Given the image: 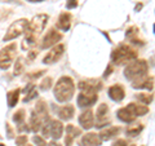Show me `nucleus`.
Returning <instances> with one entry per match:
<instances>
[{"instance_id":"nucleus-1","label":"nucleus","mask_w":155,"mask_h":146,"mask_svg":"<svg viewBox=\"0 0 155 146\" xmlns=\"http://www.w3.org/2000/svg\"><path fill=\"white\" fill-rule=\"evenodd\" d=\"M75 93V83L70 76H61L57 80L54 89H53V95H54L56 100L61 104L64 102H69Z\"/></svg>"},{"instance_id":"nucleus-2","label":"nucleus","mask_w":155,"mask_h":146,"mask_svg":"<svg viewBox=\"0 0 155 146\" xmlns=\"http://www.w3.org/2000/svg\"><path fill=\"white\" fill-rule=\"evenodd\" d=\"M138 56V53L136 49H133L130 45L128 44H119L116 48H114L111 52V61L115 65H124V64H129L130 61L136 60Z\"/></svg>"},{"instance_id":"nucleus-3","label":"nucleus","mask_w":155,"mask_h":146,"mask_svg":"<svg viewBox=\"0 0 155 146\" xmlns=\"http://www.w3.org/2000/svg\"><path fill=\"white\" fill-rule=\"evenodd\" d=\"M149 71V65L145 60H133L125 66L124 76L130 81H136L146 76Z\"/></svg>"},{"instance_id":"nucleus-4","label":"nucleus","mask_w":155,"mask_h":146,"mask_svg":"<svg viewBox=\"0 0 155 146\" xmlns=\"http://www.w3.org/2000/svg\"><path fill=\"white\" fill-rule=\"evenodd\" d=\"M41 133L44 137H52L53 140H58L64 134V124L61 120L57 119H48L41 127Z\"/></svg>"},{"instance_id":"nucleus-5","label":"nucleus","mask_w":155,"mask_h":146,"mask_svg":"<svg viewBox=\"0 0 155 146\" xmlns=\"http://www.w3.org/2000/svg\"><path fill=\"white\" fill-rule=\"evenodd\" d=\"M28 26V19L26 18H19L17 21H14L11 26L8 27V30L4 35L3 40L4 41H11L13 39H17L18 36H21L22 34H25Z\"/></svg>"},{"instance_id":"nucleus-6","label":"nucleus","mask_w":155,"mask_h":146,"mask_svg":"<svg viewBox=\"0 0 155 146\" xmlns=\"http://www.w3.org/2000/svg\"><path fill=\"white\" fill-rule=\"evenodd\" d=\"M48 19H49V16L45 13H40V14H36L30 22H28V26H27V30L25 34H30V35L34 36H38L40 35L41 31L45 28L47 23H48Z\"/></svg>"},{"instance_id":"nucleus-7","label":"nucleus","mask_w":155,"mask_h":146,"mask_svg":"<svg viewBox=\"0 0 155 146\" xmlns=\"http://www.w3.org/2000/svg\"><path fill=\"white\" fill-rule=\"evenodd\" d=\"M16 52H17L16 43H11V44H8L0 49V69L8 70L11 67L14 57H16Z\"/></svg>"},{"instance_id":"nucleus-8","label":"nucleus","mask_w":155,"mask_h":146,"mask_svg":"<svg viewBox=\"0 0 155 146\" xmlns=\"http://www.w3.org/2000/svg\"><path fill=\"white\" fill-rule=\"evenodd\" d=\"M65 53V45L64 44H56L53 45V48L47 53L43 58V64L44 65H53L57 61L61 60V57Z\"/></svg>"},{"instance_id":"nucleus-9","label":"nucleus","mask_w":155,"mask_h":146,"mask_svg":"<svg viewBox=\"0 0 155 146\" xmlns=\"http://www.w3.org/2000/svg\"><path fill=\"white\" fill-rule=\"evenodd\" d=\"M104 83L98 79H87L81 80L78 84V88L80 89V92H88V93H98L102 89Z\"/></svg>"},{"instance_id":"nucleus-10","label":"nucleus","mask_w":155,"mask_h":146,"mask_svg":"<svg viewBox=\"0 0 155 146\" xmlns=\"http://www.w3.org/2000/svg\"><path fill=\"white\" fill-rule=\"evenodd\" d=\"M96 116H97V121L94 124L96 128H102L106 125L111 124L110 116H109V106L106 104H101L96 111Z\"/></svg>"},{"instance_id":"nucleus-11","label":"nucleus","mask_w":155,"mask_h":146,"mask_svg":"<svg viewBox=\"0 0 155 146\" xmlns=\"http://www.w3.org/2000/svg\"><path fill=\"white\" fill-rule=\"evenodd\" d=\"M60 40H62V34L58 32L56 28H49V30L47 31V35L43 38L41 49H48V48H52L53 45H56Z\"/></svg>"},{"instance_id":"nucleus-12","label":"nucleus","mask_w":155,"mask_h":146,"mask_svg":"<svg viewBox=\"0 0 155 146\" xmlns=\"http://www.w3.org/2000/svg\"><path fill=\"white\" fill-rule=\"evenodd\" d=\"M98 100L97 93H88V92H80L78 96V106L79 108H91Z\"/></svg>"},{"instance_id":"nucleus-13","label":"nucleus","mask_w":155,"mask_h":146,"mask_svg":"<svg viewBox=\"0 0 155 146\" xmlns=\"http://www.w3.org/2000/svg\"><path fill=\"white\" fill-rule=\"evenodd\" d=\"M71 22H72V14L69 12H62L60 17H58L56 26L61 31H69L71 27Z\"/></svg>"},{"instance_id":"nucleus-14","label":"nucleus","mask_w":155,"mask_h":146,"mask_svg":"<svg viewBox=\"0 0 155 146\" xmlns=\"http://www.w3.org/2000/svg\"><path fill=\"white\" fill-rule=\"evenodd\" d=\"M132 87L134 89H147L153 91L154 89V76H143L141 79L132 81Z\"/></svg>"},{"instance_id":"nucleus-15","label":"nucleus","mask_w":155,"mask_h":146,"mask_svg":"<svg viewBox=\"0 0 155 146\" xmlns=\"http://www.w3.org/2000/svg\"><path fill=\"white\" fill-rule=\"evenodd\" d=\"M81 134V129L75 127L72 124H67L66 127V136H65V146H72V142L76 137Z\"/></svg>"},{"instance_id":"nucleus-16","label":"nucleus","mask_w":155,"mask_h":146,"mask_svg":"<svg viewBox=\"0 0 155 146\" xmlns=\"http://www.w3.org/2000/svg\"><path fill=\"white\" fill-rule=\"evenodd\" d=\"M107 95L113 101L115 102H120V101H123L124 100V97H125V91L123 88V85H120V84H114V85H111L109 91H107Z\"/></svg>"},{"instance_id":"nucleus-17","label":"nucleus","mask_w":155,"mask_h":146,"mask_svg":"<svg viewBox=\"0 0 155 146\" xmlns=\"http://www.w3.org/2000/svg\"><path fill=\"white\" fill-rule=\"evenodd\" d=\"M79 124L83 129H91L94 125V118L93 113L91 110H85L79 116Z\"/></svg>"},{"instance_id":"nucleus-18","label":"nucleus","mask_w":155,"mask_h":146,"mask_svg":"<svg viewBox=\"0 0 155 146\" xmlns=\"http://www.w3.org/2000/svg\"><path fill=\"white\" fill-rule=\"evenodd\" d=\"M101 144H102V140L94 132H89L84 134L80 140V146H100Z\"/></svg>"},{"instance_id":"nucleus-19","label":"nucleus","mask_w":155,"mask_h":146,"mask_svg":"<svg viewBox=\"0 0 155 146\" xmlns=\"http://www.w3.org/2000/svg\"><path fill=\"white\" fill-rule=\"evenodd\" d=\"M116 116H118V119L122 120L123 123H132V121H134L136 118H137V116H136L127 106L119 109L118 111H116Z\"/></svg>"},{"instance_id":"nucleus-20","label":"nucleus","mask_w":155,"mask_h":146,"mask_svg":"<svg viewBox=\"0 0 155 146\" xmlns=\"http://www.w3.org/2000/svg\"><path fill=\"white\" fill-rule=\"evenodd\" d=\"M44 123H45V120L43 119L41 116H39L35 111H32L31 116H30V124H28V127H30V129L32 131V132H35V133L39 132Z\"/></svg>"},{"instance_id":"nucleus-21","label":"nucleus","mask_w":155,"mask_h":146,"mask_svg":"<svg viewBox=\"0 0 155 146\" xmlns=\"http://www.w3.org/2000/svg\"><path fill=\"white\" fill-rule=\"evenodd\" d=\"M120 127H115V125H111V127H109V128H106V129H104V131H101V133L98 134L100 136V138L102 140V141H109V140H111V138H114V137H116L119 133H120Z\"/></svg>"},{"instance_id":"nucleus-22","label":"nucleus","mask_w":155,"mask_h":146,"mask_svg":"<svg viewBox=\"0 0 155 146\" xmlns=\"http://www.w3.org/2000/svg\"><path fill=\"white\" fill-rule=\"evenodd\" d=\"M74 114H75V108L70 104H67L58 109V116H60L62 120H71L74 118Z\"/></svg>"},{"instance_id":"nucleus-23","label":"nucleus","mask_w":155,"mask_h":146,"mask_svg":"<svg viewBox=\"0 0 155 146\" xmlns=\"http://www.w3.org/2000/svg\"><path fill=\"white\" fill-rule=\"evenodd\" d=\"M127 108L132 111L136 116H143V115L149 114V108L147 106L143 105V104H138V102H132V104H129Z\"/></svg>"},{"instance_id":"nucleus-24","label":"nucleus","mask_w":155,"mask_h":146,"mask_svg":"<svg viewBox=\"0 0 155 146\" xmlns=\"http://www.w3.org/2000/svg\"><path fill=\"white\" fill-rule=\"evenodd\" d=\"M34 111H35V113H36L39 116H41V118L44 119L45 121L49 119V111H48V105L45 104L44 100H40L39 102H36Z\"/></svg>"},{"instance_id":"nucleus-25","label":"nucleus","mask_w":155,"mask_h":146,"mask_svg":"<svg viewBox=\"0 0 155 146\" xmlns=\"http://www.w3.org/2000/svg\"><path fill=\"white\" fill-rule=\"evenodd\" d=\"M23 92H25V97H23V102H30L31 100H34L35 97H38V91H36V87L34 83H28L27 87L25 89H23Z\"/></svg>"},{"instance_id":"nucleus-26","label":"nucleus","mask_w":155,"mask_h":146,"mask_svg":"<svg viewBox=\"0 0 155 146\" xmlns=\"http://www.w3.org/2000/svg\"><path fill=\"white\" fill-rule=\"evenodd\" d=\"M19 95H21V89L16 88V89H12L7 93V101H8V106L9 108H14L18 101H19Z\"/></svg>"},{"instance_id":"nucleus-27","label":"nucleus","mask_w":155,"mask_h":146,"mask_svg":"<svg viewBox=\"0 0 155 146\" xmlns=\"http://www.w3.org/2000/svg\"><path fill=\"white\" fill-rule=\"evenodd\" d=\"M36 38L38 36H34V35H30V34H26V38L23 39L22 41V49H31L32 47L36 45Z\"/></svg>"},{"instance_id":"nucleus-28","label":"nucleus","mask_w":155,"mask_h":146,"mask_svg":"<svg viewBox=\"0 0 155 146\" xmlns=\"http://www.w3.org/2000/svg\"><path fill=\"white\" fill-rule=\"evenodd\" d=\"M143 129V125L141 123H134V124H130L127 127V129H125V132H127L128 136H137L141 133V131Z\"/></svg>"},{"instance_id":"nucleus-29","label":"nucleus","mask_w":155,"mask_h":146,"mask_svg":"<svg viewBox=\"0 0 155 146\" xmlns=\"http://www.w3.org/2000/svg\"><path fill=\"white\" fill-rule=\"evenodd\" d=\"M136 98L140 101V104H143V105H150L154 100V95L153 93H137L136 95Z\"/></svg>"},{"instance_id":"nucleus-30","label":"nucleus","mask_w":155,"mask_h":146,"mask_svg":"<svg viewBox=\"0 0 155 146\" xmlns=\"http://www.w3.org/2000/svg\"><path fill=\"white\" fill-rule=\"evenodd\" d=\"M23 57H18V60L16 61L14 64V70H13V75L14 76H18L23 72V69H25V62H23Z\"/></svg>"},{"instance_id":"nucleus-31","label":"nucleus","mask_w":155,"mask_h":146,"mask_svg":"<svg viewBox=\"0 0 155 146\" xmlns=\"http://www.w3.org/2000/svg\"><path fill=\"white\" fill-rule=\"evenodd\" d=\"M25 118H26V111L23 110V109H19V110H17L16 113L13 114V121L16 124H21V123H23L25 121Z\"/></svg>"},{"instance_id":"nucleus-32","label":"nucleus","mask_w":155,"mask_h":146,"mask_svg":"<svg viewBox=\"0 0 155 146\" xmlns=\"http://www.w3.org/2000/svg\"><path fill=\"white\" fill-rule=\"evenodd\" d=\"M52 83H53L52 78L51 76H47V78H44V79L41 80V83H40V85H39V87H40L41 91H48V89H51Z\"/></svg>"},{"instance_id":"nucleus-33","label":"nucleus","mask_w":155,"mask_h":146,"mask_svg":"<svg viewBox=\"0 0 155 146\" xmlns=\"http://www.w3.org/2000/svg\"><path fill=\"white\" fill-rule=\"evenodd\" d=\"M138 27H136V26H132V27H128L127 28V32H125V36H127L129 40L130 39H133V38H137L138 36Z\"/></svg>"},{"instance_id":"nucleus-34","label":"nucleus","mask_w":155,"mask_h":146,"mask_svg":"<svg viewBox=\"0 0 155 146\" xmlns=\"http://www.w3.org/2000/svg\"><path fill=\"white\" fill-rule=\"evenodd\" d=\"M32 142L35 144L36 146H47V141L44 140V137H40V136H38V134H35L32 137Z\"/></svg>"},{"instance_id":"nucleus-35","label":"nucleus","mask_w":155,"mask_h":146,"mask_svg":"<svg viewBox=\"0 0 155 146\" xmlns=\"http://www.w3.org/2000/svg\"><path fill=\"white\" fill-rule=\"evenodd\" d=\"M44 72H47V71H45V70H38V71H32V72H30V74H27L26 76L28 78V79H38L39 76L44 75Z\"/></svg>"},{"instance_id":"nucleus-36","label":"nucleus","mask_w":155,"mask_h":146,"mask_svg":"<svg viewBox=\"0 0 155 146\" xmlns=\"http://www.w3.org/2000/svg\"><path fill=\"white\" fill-rule=\"evenodd\" d=\"M27 140H28L27 134H19V136H17V137H16V144L18 146L25 145V144H27Z\"/></svg>"},{"instance_id":"nucleus-37","label":"nucleus","mask_w":155,"mask_h":146,"mask_svg":"<svg viewBox=\"0 0 155 146\" xmlns=\"http://www.w3.org/2000/svg\"><path fill=\"white\" fill-rule=\"evenodd\" d=\"M79 5V0H67L66 2V8L67 9H74Z\"/></svg>"},{"instance_id":"nucleus-38","label":"nucleus","mask_w":155,"mask_h":146,"mask_svg":"<svg viewBox=\"0 0 155 146\" xmlns=\"http://www.w3.org/2000/svg\"><path fill=\"white\" fill-rule=\"evenodd\" d=\"M38 55H39V52L38 51H30V52H28V60H30V61H34V60H35V58L38 57Z\"/></svg>"},{"instance_id":"nucleus-39","label":"nucleus","mask_w":155,"mask_h":146,"mask_svg":"<svg viewBox=\"0 0 155 146\" xmlns=\"http://www.w3.org/2000/svg\"><path fill=\"white\" fill-rule=\"evenodd\" d=\"M111 146H127V141L123 140V138H119V140H116Z\"/></svg>"},{"instance_id":"nucleus-40","label":"nucleus","mask_w":155,"mask_h":146,"mask_svg":"<svg viewBox=\"0 0 155 146\" xmlns=\"http://www.w3.org/2000/svg\"><path fill=\"white\" fill-rule=\"evenodd\" d=\"M5 127H7V129H8V138H13V137H14V132H13V128L11 127V124L5 123Z\"/></svg>"},{"instance_id":"nucleus-41","label":"nucleus","mask_w":155,"mask_h":146,"mask_svg":"<svg viewBox=\"0 0 155 146\" xmlns=\"http://www.w3.org/2000/svg\"><path fill=\"white\" fill-rule=\"evenodd\" d=\"M111 72H113V66L111 65H107V67H106V70L104 72V78H107L111 75Z\"/></svg>"},{"instance_id":"nucleus-42","label":"nucleus","mask_w":155,"mask_h":146,"mask_svg":"<svg viewBox=\"0 0 155 146\" xmlns=\"http://www.w3.org/2000/svg\"><path fill=\"white\" fill-rule=\"evenodd\" d=\"M3 3H11V4H18V5H22V2L21 0H0Z\"/></svg>"},{"instance_id":"nucleus-43","label":"nucleus","mask_w":155,"mask_h":146,"mask_svg":"<svg viewBox=\"0 0 155 146\" xmlns=\"http://www.w3.org/2000/svg\"><path fill=\"white\" fill-rule=\"evenodd\" d=\"M141 8H142V3H138L137 5H136V8H134V9H136V11L138 12V11H140V9H141Z\"/></svg>"},{"instance_id":"nucleus-44","label":"nucleus","mask_w":155,"mask_h":146,"mask_svg":"<svg viewBox=\"0 0 155 146\" xmlns=\"http://www.w3.org/2000/svg\"><path fill=\"white\" fill-rule=\"evenodd\" d=\"M30 3H40V2H44V0H27Z\"/></svg>"},{"instance_id":"nucleus-45","label":"nucleus","mask_w":155,"mask_h":146,"mask_svg":"<svg viewBox=\"0 0 155 146\" xmlns=\"http://www.w3.org/2000/svg\"><path fill=\"white\" fill-rule=\"evenodd\" d=\"M21 146H32V145H27V144H25V145H21Z\"/></svg>"},{"instance_id":"nucleus-46","label":"nucleus","mask_w":155,"mask_h":146,"mask_svg":"<svg viewBox=\"0 0 155 146\" xmlns=\"http://www.w3.org/2000/svg\"><path fill=\"white\" fill-rule=\"evenodd\" d=\"M0 146H5V145H3V144H0Z\"/></svg>"},{"instance_id":"nucleus-47","label":"nucleus","mask_w":155,"mask_h":146,"mask_svg":"<svg viewBox=\"0 0 155 146\" xmlns=\"http://www.w3.org/2000/svg\"><path fill=\"white\" fill-rule=\"evenodd\" d=\"M132 146H134V145H132Z\"/></svg>"}]
</instances>
